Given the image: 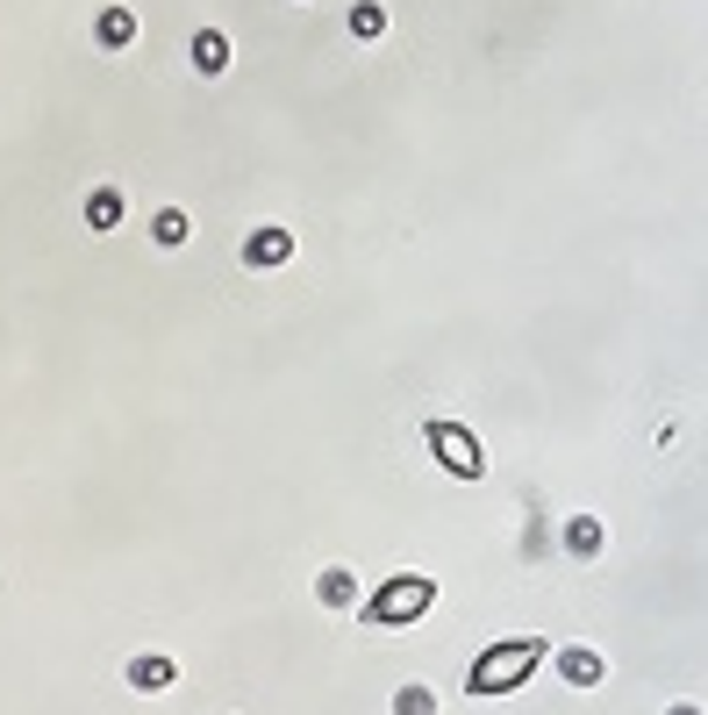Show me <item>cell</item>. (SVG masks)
Segmentation results:
<instances>
[{
  "label": "cell",
  "mask_w": 708,
  "mask_h": 715,
  "mask_svg": "<svg viewBox=\"0 0 708 715\" xmlns=\"http://www.w3.org/2000/svg\"><path fill=\"white\" fill-rule=\"evenodd\" d=\"M552 658V644L544 637H502V644H486L480 658H472L466 673V694L494 701V694H516V687H530V673Z\"/></svg>",
  "instance_id": "6da1fadb"
},
{
  "label": "cell",
  "mask_w": 708,
  "mask_h": 715,
  "mask_svg": "<svg viewBox=\"0 0 708 715\" xmlns=\"http://www.w3.org/2000/svg\"><path fill=\"white\" fill-rule=\"evenodd\" d=\"M430 609H437V579L430 573H394L387 587L365 594L358 623H372V630H408V623H422Z\"/></svg>",
  "instance_id": "7a4b0ae2"
},
{
  "label": "cell",
  "mask_w": 708,
  "mask_h": 715,
  "mask_svg": "<svg viewBox=\"0 0 708 715\" xmlns=\"http://www.w3.org/2000/svg\"><path fill=\"white\" fill-rule=\"evenodd\" d=\"M422 443H430V459L444 465L451 479H486V443L472 437L466 423H444V415H430V423H422Z\"/></svg>",
  "instance_id": "3957f363"
},
{
  "label": "cell",
  "mask_w": 708,
  "mask_h": 715,
  "mask_svg": "<svg viewBox=\"0 0 708 715\" xmlns=\"http://www.w3.org/2000/svg\"><path fill=\"white\" fill-rule=\"evenodd\" d=\"M287 258H294V229H279V222L243 237V265H251V273H279Z\"/></svg>",
  "instance_id": "277c9868"
},
{
  "label": "cell",
  "mask_w": 708,
  "mask_h": 715,
  "mask_svg": "<svg viewBox=\"0 0 708 715\" xmlns=\"http://www.w3.org/2000/svg\"><path fill=\"white\" fill-rule=\"evenodd\" d=\"M552 665H558V680H566V687H602V680H608L602 651H587V644H566V651H552Z\"/></svg>",
  "instance_id": "5b68a950"
},
{
  "label": "cell",
  "mask_w": 708,
  "mask_h": 715,
  "mask_svg": "<svg viewBox=\"0 0 708 715\" xmlns=\"http://www.w3.org/2000/svg\"><path fill=\"white\" fill-rule=\"evenodd\" d=\"M122 680L137 687V694H165V687L179 680V665L165 658V651H143V658H129V665H122Z\"/></svg>",
  "instance_id": "8992f818"
},
{
  "label": "cell",
  "mask_w": 708,
  "mask_h": 715,
  "mask_svg": "<svg viewBox=\"0 0 708 715\" xmlns=\"http://www.w3.org/2000/svg\"><path fill=\"white\" fill-rule=\"evenodd\" d=\"M93 43H101V51H129V43H137V15H129V8H101Z\"/></svg>",
  "instance_id": "52a82bcc"
},
{
  "label": "cell",
  "mask_w": 708,
  "mask_h": 715,
  "mask_svg": "<svg viewBox=\"0 0 708 715\" xmlns=\"http://www.w3.org/2000/svg\"><path fill=\"white\" fill-rule=\"evenodd\" d=\"M151 237H157V251H179V243L193 237V215H187V208H157V215H151Z\"/></svg>",
  "instance_id": "ba28073f"
},
{
  "label": "cell",
  "mask_w": 708,
  "mask_h": 715,
  "mask_svg": "<svg viewBox=\"0 0 708 715\" xmlns=\"http://www.w3.org/2000/svg\"><path fill=\"white\" fill-rule=\"evenodd\" d=\"M315 601H323V609H351V601H358V579H351L344 565H329V573L315 579Z\"/></svg>",
  "instance_id": "9c48e42d"
},
{
  "label": "cell",
  "mask_w": 708,
  "mask_h": 715,
  "mask_svg": "<svg viewBox=\"0 0 708 715\" xmlns=\"http://www.w3.org/2000/svg\"><path fill=\"white\" fill-rule=\"evenodd\" d=\"M566 559H602V523L594 515H572L566 523Z\"/></svg>",
  "instance_id": "30bf717a"
},
{
  "label": "cell",
  "mask_w": 708,
  "mask_h": 715,
  "mask_svg": "<svg viewBox=\"0 0 708 715\" xmlns=\"http://www.w3.org/2000/svg\"><path fill=\"white\" fill-rule=\"evenodd\" d=\"M193 65H201L207 79H215V72H229V36H223V29H201V36H193Z\"/></svg>",
  "instance_id": "8fae6325"
},
{
  "label": "cell",
  "mask_w": 708,
  "mask_h": 715,
  "mask_svg": "<svg viewBox=\"0 0 708 715\" xmlns=\"http://www.w3.org/2000/svg\"><path fill=\"white\" fill-rule=\"evenodd\" d=\"M122 222V187H93L87 193V229H115Z\"/></svg>",
  "instance_id": "7c38bea8"
},
{
  "label": "cell",
  "mask_w": 708,
  "mask_h": 715,
  "mask_svg": "<svg viewBox=\"0 0 708 715\" xmlns=\"http://www.w3.org/2000/svg\"><path fill=\"white\" fill-rule=\"evenodd\" d=\"M351 36H358V43H380V36H387V8H380V0H358V8H351Z\"/></svg>",
  "instance_id": "4fadbf2b"
},
{
  "label": "cell",
  "mask_w": 708,
  "mask_h": 715,
  "mask_svg": "<svg viewBox=\"0 0 708 715\" xmlns=\"http://www.w3.org/2000/svg\"><path fill=\"white\" fill-rule=\"evenodd\" d=\"M394 715H437V694H430L422 680H415V687H401V694H394Z\"/></svg>",
  "instance_id": "5bb4252c"
},
{
  "label": "cell",
  "mask_w": 708,
  "mask_h": 715,
  "mask_svg": "<svg viewBox=\"0 0 708 715\" xmlns=\"http://www.w3.org/2000/svg\"><path fill=\"white\" fill-rule=\"evenodd\" d=\"M666 715H708V708H694V701H673V708H666Z\"/></svg>",
  "instance_id": "9a60e30c"
}]
</instances>
